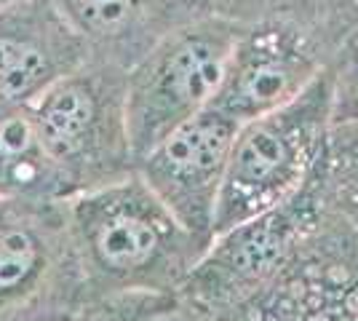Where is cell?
Instances as JSON below:
<instances>
[{"instance_id": "cell-3", "label": "cell", "mask_w": 358, "mask_h": 321, "mask_svg": "<svg viewBox=\"0 0 358 321\" xmlns=\"http://www.w3.org/2000/svg\"><path fill=\"white\" fill-rule=\"evenodd\" d=\"M305 73V59L281 30L257 32L241 57L230 59L222 83V110L227 115H259L286 99L297 78Z\"/></svg>"}, {"instance_id": "cell-10", "label": "cell", "mask_w": 358, "mask_h": 321, "mask_svg": "<svg viewBox=\"0 0 358 321\" xmlns=\"http://www.w3.org/2000/svg\"><path fill=\"white\" fill-rule=\"evenodd\" d=\"M35 241L24 230H0V292L14 290L35 265Z\"/></svg>"}, {"instance_id": "cell-5", "label": "cell", "mask_w": 358, "mask_h": 321, "mask_svg": "<svg viewBox=\"0 0 358 321\" xmlns=\"http://www.w3.org/2000/svg\"><path fill=\"white\" fill-rule=\"evenodd\" d=\"M233 145V115L203 110L177 123L158 150V161L177 177H203L224 161Z\"/></svg>"}, {"instance_id": "cell-8", "label": "cell", "mask_w": 358, "mask_h": 321, "mask_svg": "<svg viewBox=\"0 0 358 321\" xmlns=\"http://www.w3.org/2000/svg\"><path fill=\"white\" fill-rule=\"evenodd\" d=\"M158 244L155 230L136 217H118L99 230V257L115 268H131L145 262Z\"/></svg>"}, {"instance_id": "cell-7", "label": "cell", "mask_w": 358, "mask_h": 321, "mask_svg": "<svg viewBox=\"0 0 358 321\" xmlns=\"http://www.w3.org/2000/svg\"><path fill=\"white\" fill-rule=\"evenodd\" d=\"M148 0H54L62 16L80 38L110 41L134 27L145 14Z\"/></svg>"}, {"instance_id": "cell-2", "label": "cell", "mask_w": 358, "mask_h": 321, "mask_svg": "<svg viewBox=\"0 0 358 321\" xmlns=\"http://www.w3.org/2000/svg\"><path fill=\"white\" fill-rule=\"evenodd\" d=\"M78 41L54 0H27L0 11V102L22 105L54 86Z\"/></svg>"}, {"instance_id": "cell-11", "label": "cell", "mask_w": 358, "mask_h": 321, "mask_svg": "<svg viewBox=\"0 0 358 321\" xmlns=\"http://www.w3.org/2000/svg\"><path fill=\"white\" fill-rule=\"evenodd\" d=\"M19 3H27V0H0V11H6L11 6H19Z\"/></svg>"}, {"instance_id": "cell-9", "label": "cell", "mask_w": 358, "mask_h": 321, "mask_svg": "<svg viewBox=\"0 0 358 321\" xmlns=\"http://www.w3.org/2000/svg\"><path fill=\"white\" fill-rule=\"evenodd\" d=\"M35 145H41L35 118H30L19 105L0 102V164L24 158Z\"/></svg>"}, {"instance_id": "cell-6", "label": "cell", "mask_w": 358, "mask_h": 321, "mask_svg": "<svg viewBox=\"0 0 358 321\" xmlns=\"http://www.w3.org/2000/svg\"><path fill=\"white\" fill-rule=\"evenodd\" d=\"M289 161H292V145L281 123H254L236 142V153L230 161V180L241 187H259L278 180V174L289 166Z\"/></svg>"}, {"instance_id": "cell-4", "label": "cell", "mask_w": 358, "mask_h": 321, "mask_svg": "<svg viewBox=\"0 0 358 321\" xmlns=\"http://www.w3.org/2000/svg\"><path fill=\"white\" fill-rule=\"evenodd\" d=\"M96 121V94L80 78H59L48 86L35 110L38 142L51 158H70Z\"/></svg>"}, {"instance_id": "cell-1", "label": "cell", "mask_w": 358, "mask_h": 321, "mask_svg": "<svg viewBox=\"0 0 358 321\" xmlns=\"http://www.w3.org/2000/svg\"><path fill=\"white\" fill-rule=\"evenodd\" d=\"M238 46V27L209 16L171 35L139 73L131 113L139 134L171 131L198 113L222 89L230 59Z\"/></svg>"}]
</instances>
